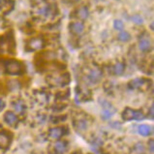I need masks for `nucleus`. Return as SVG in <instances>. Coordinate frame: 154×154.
I'll use <instances>...</instances> for the list:
<instances>
[{"instance_id":"nucleus-17","label":"nucleus","mask_w":154,"mask_h":154,"mask_svg":"<svg viewBox=\"0 0 154 154\" xmlns=\"http://www.w3.org/2000/svg\"><path fill=\"white\" fill-rule=\"evenodd\" d=\"M143 82H144L143 79H135V80L131 81L129 82V86H130V88H133V89L140 88V87L143 85Z\"/></svg>"},{"instance_id":"nucleus-16","label":"nucleus","mask_w":154,"mask_h":154,"mask_svg":"<svg viewBox=\"0 0 154 154\" xmlns=\"http://www.w3.org/2000/svg\"><path fill=\"white\" fill-rule=\"evenodd\" d=\"M125 69V65L122 62H117L116 65L113 66V73L116 75V76H120L123 74Z\"/></svg>"},{"instance_id":"nucleus-13","label":"nucleus","mask_w":154,"mask_h":154,"mask_svg":"<svg viewBox=\"0 0 154 154\" xmlns=\"http://www.w3.org/2000/svg\"><path fill=\"white\" fill-rule=\"evenodd\" d=\"M114 113H116V109L113 108L107 109H103L102 113H101V116H102L104 120H109L114 116Z\"/></svg>"},{"instance_id":"nucleus-5","label":"nucleus","mask_w":154,"mask_h":154,"mask_svg":"<svg viewBox=\"0 0 154 154\" xmlns=\"http://www.w3.org/2000/svg\"><path fill=\"white\" fill-rule=\"evenodd\" d=\"M11 143V137L6 131L0 132V148L5 149Z\"/></svg>"},{"instance_id":"nucleus-26","label":"nucleus","mask_w":154,"mask_h":154,"mask_svg":"<svg viewBox=\"0 0 154 154\" xmlns=\"http://www.w3.org/2000/svg\"><path fill=\"white\" fill-rule=\"evenodd\" d=\"M150 28H151V30H153V23H151V25H150Z\"/></svg>"},{"instance_id":"nucleus-7","label":"nucleus","mask_w":154,"mask_h":154,"mask_svg":"<svg viewBox=\"0 0 154 154\" xmlns=\"http://www.w3.org/2000/svg\"><path fill=\"white\" fill-rule=\"evenodd\" d=\"M54 151L57 154H64L66 151H67L68 144L65 140H58V142H56L54 143Z\"/></svg>"},{"instance_id":"nucleus-11","label":"nucleus","mask_w":154,"mask_h":154,"mask_svg":"<svg viewBox=\"0 0 154 154\" xmlns=\"http://www.w3.org/2000/svg\"><path fill=\"white\" fill-rule=\"evenodd\" d=\"M151 48V44H150V41H149L148 38H142L139 42V49L146 52V51H148L150 50Z\"/></svg>"},{"instance_id":"nucleus-27","label":"nucleus","mask_w":154,"mask_h":154,"mask_svg":"<svg viewBox=\"0 0 154 154\" xmlns=\"http://www.w3.org/2000/svg\"><path fill=\"white\" fill-rule=\"evenodd\" d=\"M75 1H79V0H75Z\"/></svg>"},{"instance_id":"nucleus-25","label":"nucleus","mask_w":154,"mask_h":154,"mask_svg":"<svg viewBox=\"0 0 154 154\" xmlns=\"http://www.w3.org/2000/svg\"><path fill=\"white\" fill-rule=\"evenodd\" d=\"M149 114H150V117L152 119V118H153V106H151L150 109H149Z\"/></svg>"},{"instance_id":"nucleus-28","label":"nucleus","mask_w":154,"mask_h":154,"mask_svg":"<svg viewBox=\"0 0 154 154\" xmlns=\"http://www.w3.org/2000/svg\"><path fill=\"white\" fill-rule=\"evenodd\" d=\"M39 1H42V0H39Z\"/></svg>"},{"instance_id":"nucleus-8","label":"nucleus","mask_w":154,"mask_h":154,"mask_svg":"<svg viewBox=\"0 0 154 154\" xmlns=\"http://www.w3.org/2000/svg\"><path fill=\"white\" fill-rule=\"evenodd\" d=\"M3 118H4V121L10 126L16 125V123L17 122V116L13 112H7L5 114H4Z\"/></svg>"},{"instance_id":"nucleus-23","label":"nucleus","mask_w":154,"mask_h":154,"mask_svg":"<svg viewBox=\"0 0 154 154\" xmlns=\"http://www.w3.org/2000/svg\"><path fill=\"white\" fill-rule=\"evenodd\" d=\"M148 148H149V152H150V153L152 154V153H153V151H154V146H153V140H149Z\"/></svg>"},{"instance_id":"nucleus-20","label":"nucleus","mask_w":154,"mask_h":154,"mask_svg":"<svg viewBox=\"0 0 154 154\" xmlns=\"http://www.w3.org/2000/svg\"><path fill=\"white\" fill-rule=\"evenodd\" d=\"M113 28L116 30H119V31H122L123 28H124V23H123V21L120 20H116L113 21Z\"/></svg>"},{"instance_id":"nucleus-24","label":"nucleus","mask_w":154,"mask_h":154,"mask_svg":"<svg viewBox=\"0 0 154 154\" xmlns=\"http://www.w3.org/2000/svg\"><path fill=\"white\" fill-rule=\"evenodd\" d=\"M4 108H5V102H4V101L0 98V112L3 111Z\"/></svg>"},{"instance_id":"nucleus-10","label":"nucleus","mask_w":154,"mask_h":154,"mask_svg":"<svg viewBox=\"0 0 154 154\" xmlns=\"http://www.w3.org/2000/svg\"><path fill=\"white\" fill-rule=\"evenodd\" d=\"M138 133L140 136H143V137H147V136L151 135L152 133V128L151 126L146 125V124H140L138 126Z\"/></svg>"},{"instance_id":"nucleus-6","label":"nucleus","mask_w":154,"mask_h":154,"mask_svg":"<svg viewBox=\"0 0 154 154\" xmlns=\"http://www.w3.org/2000/svg\"><path fill=\"white\" fill-rule=\"evenodd\" d=\"M64 135V128L62 127H55V128H51L49 132V136L51 139L58 140Z\"/></svg>"},{"instance_id":"nucleus-18","label":"nucleus","mask_w":154,"mask_h":154,"mask_svg":"<svg viewBox=\"0 0 154 154\" xmlns=\"http://www.w3.org/2000/svg\"><path fill=\"white\" fill-rule=\"evenodd\" d=\"M13 108H14L16 112L20 113V112H23L24 111L25 105H24V103L23 102V101H17V102H15L14 104H13Z\"/></svg>"},{"instance_id":"nucleus-3","label":"nucleus","mask_w":154,"mask_h":154,"mask_svg":"<svg viewBox=\"0 0 154 154\" xmlns=\"http://www.w3.org/2000/svg\"><path fill=\"white\" fill-rule=\"evenodd\" d=\"M45 45V42H44V39L41 37H36V38H32L30 39L27 46L29 47V49L31 51H39L41 50L42 48Z\"/></svg>"},{"instance_id":"nucleus-15","label":"nucleus","mask_w":154,"mask_h":154,"mask_svg":"<svg viewBox=\"0 0 154 154\" xmlns=\"http://www.w3.org/2000/svg\"><path fill=\"white\" fill-rule=\"evenodd\" d=\"M89 16V11L87 7L82 6L78 10V17L82 20H86Z\"/></svg>"},{"instance_id":"nucleus-22","label":"nucleus","mask_w":154,"mask_h":154,"mask_svg":"<svg viewBox=\"0 0 154 154\" xmlns=\"http://www.w3.org/2000/svg\"><path fill=\"white\" fill-rule=\"evenodd\" d=\"M99 102H100L101 106H102L104 109H112V104L109 103V102H108L107 100H101V99H100V100H99Z\"/></svg>"},{"instance_id":"nucleus-29","label":"nucleus","mask_w":154,"mask_h":154,"mask_svg":"<svg viewBox=\"0 0 154 154\" xmlns=\"http://www.w3.org/2000/svg\"><path fill=\"white\" fill-rule=\"evenodd\" d=\"M0 11H1V9H0Z\"/></svg>"},{"instance_id":"nucleus-1","label":"nucleus","mask_w":154,"mask_h":154,"mask_svg":"<svg viewBox=\"0 0 154 154\" xmlns=\"http://www.w3.org/2000/svg\"><path fill=\"white\" fill-rule=\"evenodd\" d=\"M5 68L6 72L8 74L12 75V76H17V75H20L23 73V64L20 61L15 59L7 60L5 62Z\"/></svg>"},{"instance_id":"nucleus-4","label":"nucleus","mask_w":154,"mask_h":154,"mask_svg":"<svg viewBox=\"0 0 154 154\" xmlns=\"http://www.w3.org/2000/svg\"><path fill=\"white\" fill-rule=\"evenodd\" d=\"M101 79H102V73L97 68L91 69L88 75H87V80L91 83H97Z\"/></svg>"},{"instance_id":"nucleus-21","label":"nucleus","mask_w":154,"mask_h":154,"mask_svg":"<svg viewBox=\"0 0 154 154\" xmlns=\"http://www.w3.org/2000/svg\"><path fill=\"white\" fill-rule=\"evenodd\" d=\"M132 21L137 25H140L143 23V19L140 15H134L132 17Z\"/></svg>"},{"instance_id":"nucleus-9","label":"nucleus","mask_w":154,"mask_h":154,"mask_svg":"<svg viewBox=\"0 0 154 154\" xmlns=\"http://www.w3.org/2000/svg\"><path fill=\"white\" fill-rule=\"evenodd\" d=\"M70 29H71V31L74 34L81 35L83 32V30H85V25L81 21H76V23H73L70 25Z\"/></svg>"},{"instance_id":"nucleus-14","label":"nucleus","mask_w":154,"mask_h":154,"mask_svg":"<svg viewBox=\"0 0 154 154\" xmlns=\"http://www.w3.org/2000/svg\"><path fill=\"white\" fill-rule=\"evenodd\" d=\"M146 151V147H144L143 143H137L133 147L132 154H144Z\"/></svg>"},{"instance_id":"nucleus-2","label":"nucleus","mask_w":154,"mask_h":154,"mask_svg":"<svg viewBox=\"0 0 154 154\" xmlns=\"http://www.w3.org/2000/svg\"><path fill=\"white\" fill-rule=\"evenodd\" d=\"M122 118L124 120H143L144 118V114L142 111L133 109L130 108H126L122 112Z\"/></svg>"},{"instance_id":"nucleus-12","label":"nucleus","mask_w":154,"mask_h":154,"mask_svg":"<svg viewBox=\"0 0 154 154\" xmlns=\"http://www.w3.org/2000/svg\"><path fill=\"white\" fill-rule=\"evenodd\" d=\"M75 127H76V129L80 132H83L87 130L88 128V122L85 119H80L75 122Z\"/></svg>"},{"instance_id":"nucleus-19","label":"nucleus","mask_w":154,"mask_h":154,"mask_svg":"<svg viewBox=\"0 0 154 154\" xmlns=\"http://www.w3.org/2000/svg\"><path fill=\"white\" fill-rule=\"evenodd\" d=\"M118 40H119L120 42H128L130 41V39H131V35L129 32H127V31H120V33L118 34Z\"/></svg>"}]
</instances>
